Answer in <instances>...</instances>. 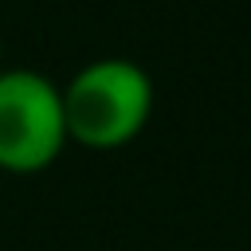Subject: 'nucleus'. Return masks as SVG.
Wrapping results in <instances>:
<instances>
[{"label":"nucleus","mask_w":251,"mask_h":251,"mask_svg":"<svg viewBox=\"0 0 251 251\" xmlns=\"http://www.w3.org/2000/svg\"><path fill=\"white\" fill-rule=\"evenodd\" d=\"M59 94L67 137L90 153H114L133 145L157 106L149 71L126 55L90 59L59 86Z\"/></svg>","instance_id":"1"},{"label":"nucleus","mask_w":251,"mask_h":251,"mask_svg":"<svg viewBox=\"0 0 251 251\" xmlns=\"http://www.w3.org/2000/svg\"><path fill=\"white\" fill-rule=\"evenodd\" d=\"M0 71H4V43H0Z\"/></svg>","instance_id":"3"},{"label":"nucleus","mask_w":251,"mask_h":251,"mask_svg":"<svg viewBox=\"0 0 251 251\" xmlns=\"http://www.w3.org/2000/svg\"><path fill=\"white\" fill-rule=\"evenodd\" d=\"M71 145L59 86L31 67L0 71V173L31 176Z\"/></svg>","instance_id":"2"}]
</instances>
